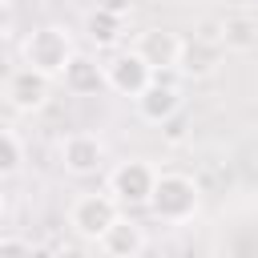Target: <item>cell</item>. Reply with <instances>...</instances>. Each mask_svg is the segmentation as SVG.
<instances>
[{
    "label": "cell",
    "mask_w": 258,
    "mask_h": 258,
    "mask_svg": "<svg viewBox=\"0 0 258 258\" xmlns=\"http://www.w3.org/2000/svg\"><path fill=\"white\" fill-rule=\"evenodd\" d=\"M145 210L161 226H185L202 210V185L189 173H181V169H157Z\"/></svg>",
    "instance_id": "1"
},
{
    "label": "cell",
    "mask_w": 258,
    "mask_h": 258,
    "mask_svg": "<svg viewBox=\"0 0 258 258\" xmlns=\"http://www.w3.org/2000/svg\"><path fill=\"white\" fill-rule=\"evenodd\" d=\"M73 52H77V40H73V32L64 24H36L20 40V64H28V69H36V73H44L52 81H60Z\"/></svg>",
    "instance_id": "2"
},
{
    "label": "cell",
    "mask_w": 258,
    "mask_h": 258,
    "mask_svg": "<svg viewBox=\"0 0 258 258\" xmlns=\"http://www.w3.org/2000/svg\"><path fill=\"white\" fill-rule=\"evenodd\" d=\"M121 218V206L109 189H93V194H77L69 202V230L85 242H97L113 222Z\"/></svg>",
    "instance_id": "3"
},
{
    "label": "cell",
    "mask_w": 258,
    "mask_h": 258,
    "mask_svg": "<svg viewBox=\"0 0 258 258\" xmlns=\"http://www.w3.org/2000/svg\"><path fill=\"white\" fill-rule=\"evenodd\" d=\"M173 77H177V73H153V81L133 97V113H137L141 125L161 129L173 113H181L185 97H181V85H177Z\"/></svg>",
    "instance_id": "4"
},
{
    "label": "cell",
    "mask_w": 258,
    "mask_h": 258,
    "mask_svg": "<svg viewBox=\"0 0 258 258\" xmlns=\"http://www.w3.org/2000/svg\"><path fill=\"white\" fill-rule=\"evenodd\" d=\"M153 177H157V165H149L145 157H125V161H117L109 169L105 189L117 198L121 210H145L149 189H153Z\"/></svg>",
    "instance_id": "5"
},
{
    "label": "cell",
    "mask_w": 258,
    "mask_h": 258,
    "mask_svg": "<svg viewBox=\"0 0 258 258\" xmlns=\"http://www.w3.org/2000/svg\"><path fill=\"white\" fill-rule=\"evenodd\" d=\"M56 157H60L69 177H97L105 169V141L89 129H73V133L60 137Z\"/></svg>",
    "instance_id": "6"
},
{
    "label": "cell",
    "mask_w": 258,
    "mask_h": 258,
    "mask_svg": "<svg viewBox=\"0 0 258 258\" xmlns=\"http://www.w3.org/2000/svg\"><path fill=\"white\" fill-rule=\"evenodd\" d=\"M181 44H185L181 32H173V28H165V24H149V28H141V32L133 36L129 48H133L153 73H177Z\"/></svg>",
    "instance_id": "7"
},
{
    "label": "cell",
    "mask_w": 258,
    "mask_h": 258,
    "mask_svg": "<svg viewBox=\"0 0 258 258\" xmlns=\"http://www.w3.org/2000/svg\"><path fill=\"white\" fill-rule=\"evenodd\" d=\"M4 101H8V109L32 117V113H40V109L52 101V77L20 64V69H12L8 81H4Z\"/></svg>",
    "instance_id": "8"
},
{
    "label": "cell",
    "mask_w": 258,
    "mask_h": 258,
    "mask_svg": "<svg viewBox=\"0 0 258 258\" xmlns=\"http://www.w3.org/2000/svg\"><path fill=\"white\" fill-rule=\"evenodd\" d=\"M153 81V69L133 52V48H113V56L105 60V89L117 97H137L145 85Z\"/></svg>",
    "instance_id": "9"
},
{
    "label": "cell",
    "mask_w": 258,
    "mask_h": 258,
    "mask_svg": "<svg viewBox=\"0 0 258 258\" xmlns=\"http://www.w3.org/2000/svg\"><path fill=\"white\" fill-rule=\"evenodd\" d=\"M101 254H109V258H137V254H145V246H149V238H145V226H137L133 218H129V210H121V218L93 242Z\"/></svg>",
    "instance_id": "10"
},
{
    "label": "cell",
    "mask_w": 258,
    "mask_h": 258,
    "mask_svg": "<svg viewBox=\"0 0 258 258\" xmlns=\"http://www.w3.org/2000/svg\"><path fill=\"white\" fill-rule=\"evenodd\" d=\"M60 85L73 93V97H97L105 93V60H97L93 52H73L64 73H60Z\"/></svg>",
    "instance_id": "11"
},
{
    "label": "cell",
    "mask_w": 258,
    "mask_h": 258,
    "mask_svg": "<svg viewBox=\"0 0 258 258\" xmlns=\"http://www.w3.org/2000/svg\"><path fill=\"white\" fill-rule=\"evenodd\" d=\"M81 32H85V40H89L97 52H113V48L125 40V16L93 4V8L85 12V20H81Z\"/></svg>",
    "instance_id": "12"
},
{
    "label": "cell",
    "mask_w": 258,
    "mask_h": 258,
    "mask_svg": "<svg viewBox=\"0 0 258 258\" xmlns=\"http://www.w3.org/2000/svg\"><path fill=\"white\" fill-rule=\"evenodd\" d=\"M222 40H210V36H194L181 44V60H177V73L181 77H214L218 64H222Z\"/></svg>",
    "instance_id": "13"
},
{
    "label": "cell",
    "mask_w": 258,
    "mask_h": 258,
    "mask_svg": "<svg viewBox=\"0 0 258 258\" xmlns=\"http://www.w3.org/2000/svg\"><path fill=\"white\" fill-rule=\"evenodd\" d=\"M222 48L230 52V48H250V44H258V20L254 16H246V12H230L226 20H222Z\"/></svg>",
    "instance_id": "14"
},
{
    "label": "cell",
    "mask_w": 258,
    "mask_h": 258,
    "mask_svg": "<svg viewBox=\"0 0 258 258\" xmlns=\"http://www.w3.org/2000/svg\"><path fill=\"white\" fill-rule=\"evenodd\" d=\"M20 165H24V141H20L12 129H4V125H0V181L16 177V173H20Z\"/></svg>",
    "instance_id": "15"
},
{
    "label": "cell",
    "mask_w": 258,
    "mask_h": 258,
    "mask_svg": "<svg viewBox=\"0 0 258 258\" xmlns=\"http://www.w3.org/2000/svg\"><path fill=\"white\" fill-rule=\"evenodd\" d=\"M32 238H20V234H0V258L4 254H32Z\"/></svg>",
    "instance_id": "16"
},
{
    "label": "cell",
    "mask_w": 258,
    "mask_h": 258,
    "mask_svg": "<svg viewBox=\"0 0 258 258\" xmlns=\"http://www.w3.org/2000/svg\"><path fill=\"white\" fill-rule=\"evenodd\" d=\"M12 28H16V8H12V0H0V40H8Z\"/></svg>",
    "instance_id": "17"
},
{
    "label": "cell",
    "mask_w": 258,
    "mask_h": 258,
    "mask_svg": "<svg viewBox=\"0 0 258 258\" xmlns=\"http://www.w3.org/2000/svg\"><path fill=\"white\" fill-rule=\"evenodd\" d=\"M101 8H109V12H117V16H129L133 8H137V0H97Z\"/></svg>",
    "instance_id": "18"
},
{
    "label": "cell",
    "mask_w": 258,
    "mask_h": 258,
    "mask_svg": "<svg viewBox=\"0 0 258 258\" xmlns=\"http://www.w3.org/2000/svg\"><path fill=\"white\" fill-rule=\"evenodd\" d=\"M0 214H4V194H0Z\"/></svg>",
    "instance_id": "19"
}]
</instances>
